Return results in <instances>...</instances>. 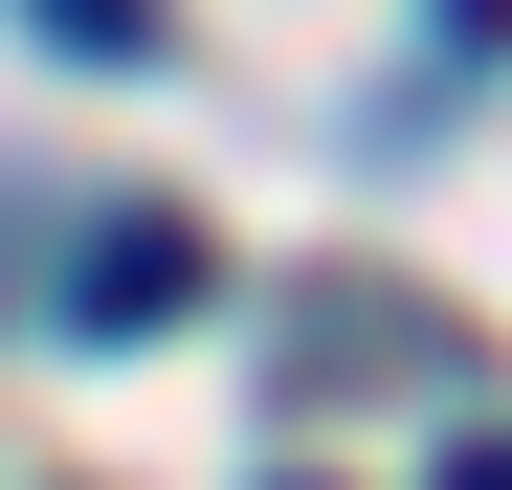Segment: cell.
<instances>
[{
    "label": "cell",
    "mask_w": 512,
    "mask_h": 490,
    "mask_svg": "<svg viewBox=\"0 0 512 490\" xmlns=\"http://www.w3.org/2000/svg\"><path fill=\"white\" fill-rule=\"evenodd\" d=\"M23 23H45L67 67H156V0H23Z\"/></svg>",
    "instance_id": "obj_2"
},
{
    "label": "cell",
    "mask_w": 512,
    "mask_h": 490,
    "mask_svg": "<svg viewBox=\"0 0 512 490\" xmlns=\"http://www.w3.org/2000/svg\"><path fill=\"white\" fill-rule=\"evenodd\" d=\"M201 290H223V245H201L179 201H112V223H90V268H67V335L112 357V335H156V312H201Z\"/></svg>",
    "instance_id": "obj_1"
},
{
    "label": "cell",
    "mask_w": 512,
    "mask_h": 490,
    "mask_svg": "<svg viewBox=\"0 0 512 490\" xmlns=\"http://www.w3.org/2000/svg\"><path fill=\"white\" fill-rule=\"evenodd\" d=\"M446 490H512V446H446Z\"/></svg>",
    "instance_id": "obj_3"
}]
</instances>
